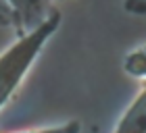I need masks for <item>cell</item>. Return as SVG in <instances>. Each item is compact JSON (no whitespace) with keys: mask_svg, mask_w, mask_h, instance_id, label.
Returning <instances> with one entry per match:
<instances>
[{"mask_svg":"<svg viewBox=\"0 0 146 133\" xmlns=\"http://www.w3.org/2000/svg\"><path fill=\"white\" fill-rule=\"evenodd\" d=\"M61 21H63L61 11L56 9L40 27L25 33V36H17V40L9 48L0 52V110L15 96V92L19 90L29 69L34 66L42 48L56 33Z\"/></svg>","mask_w":146,"mask_h":133,"instance_id":"1","label":"cell"},{"mask_svg":"<svg viewBox=\"0 0 146 133\" xmlns=\"http://www.w3.org/2000/svg\"><path fill=\"white\" fill-rule=\"evenodd\" d=\"M6 2L15 19L17 36H25V33L34 31L56 11L54 0H6Z\"/></svg>","mask_w":146,"mask_h":133,"instance_id":"2","label":"cell"},{"mask_svg":"<svg viewBox=\"0 0 146 133\" xmlns=\"http://www.w3.org/2000/svg\"><path fill=\"white\" fill-rule=\"evenodd\" d=\"M113 133H146V83L119 119Z\"/></svg>","mask_w":146,"mask_h":133,"instance_id":"3","label":"cell"},{"mask_svg":"<svg viewBox=\"0 0 146 133\" xmlns=\"http://www.w3.org/2000/svg\"><path fill=\"white\" fill-rule=\"evenodd\" d=\"M123 71L129 77L146 83V44L140 46V48H136V50H131L123 58Z\"/></svg>","mask_w":146,"mask_h":133,"instance_id":"4","label":"cell"},{"mask_svg":"<svg viewBox=\"0 0 146 133\" xmlns=\"http://www.w3.org/2000/svg\"><path fill=\"white\" fill-rule=\"evenodd\" d=\"M2 133H82V123L77 119L48 125V127H29V129H17V131H2Z\"/></svg>","mask_w":146,"mask_h":133,"instance_id":"5","label":"cell"},{"mask_svg":"<svg viewBox=\"0 0 146 133\" xmlns=\"http://www.w3.org/2000/svg\"><path fill=\"white\" fill-rule=\"evenodd\" d=\"M0 27H11L15 31V19H13L11 6L6 0H0Z\"/></svg>","mask_w":146,"mask_h":133,"instance_id":"6","label":"cell"},{"mask_svg":"<svg viewBox=\"0 0 146 133\" xmlns=\"http://www.w3.org/2000/svg\"><path fill=\"white\" fill-rule=\"evenodd\" d=\"M123 9L129 15H146V0H123Z\"/></svg>","mask_w":146,"mask_h":133,"instance_id":"7","label":"cell"}]
</instances>
